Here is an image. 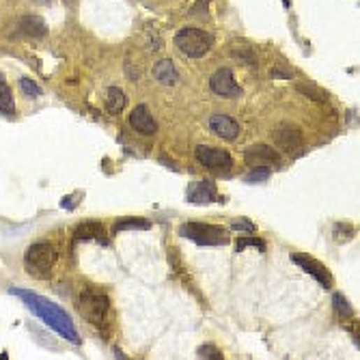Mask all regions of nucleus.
I'll use <instances>...</instances> for the list:
<instances>
[{
  "label": "nucleus",
  "mask_w": 360,
  "mask_h": 360,
  "mask_svg": "<svg viewBox=\"0 0 360 360\" xmlns=\"http://www.w3.org/2000/svg\"><path fill=\"white\" fill-rule=\"evenodd\" d=\"M20 87H22V91L27 93L29 97H39L41 95V87H37L31 78H22L20 80Z\"/></svg>",
  "instance_id": "4be33fe9"
},
{
  "label": "nucleus",
  "mask_w": 360,
  "mask_h": 360,
  "mask_svg": "<svg viewBox=\"0 0 360 360\" xmlns=\"http://www.w3.org/2000/svg\"><path fill=\"white\" fill-rule=\"evenodd\" d=\"M73 238L75 240H99L101 244H108V240L104 238V226L99 222H82L80 226H75Z\"/></svg>",
  "instance_id": "2eb2a0df"
},
{
  "label": "nucleus",
  "mask_w": 360,
  "mask_h": 360,
  "mask_svg": "<svg viewBox=\"0 0 360 360\" xmlns=\"http://www.w3.org/2000/svg\"><path fill=\"white\" fill-rule=\"evenodd\" d=\"M11 294L17 296L41 322H45L55 332H59L63 339H67L69 343H80L78 332H75V326H73L71 317L63 311L57 302L48 300L43 296H37L33 291H27V289H17V287H11Z\"/></svg>",
  "instance_id": "f257e3e1"
},
{
  "label": "nucleus",
  "mask_w": 360,
  "mask_h": 360,
  "mask_svg": "<svg viewBox=\"0 0 360 360\" xmlns=\"http://www.w3.org/2000/svg\"><path fill=\"white\" fill-rule=\"evenodd\" d=\"M291 259H294V264H298L304 272L311 274L324 289H330V287H332V276H330V272L326 270V266H322L319 261L311 259V257H306V254H294Z\"/></svg>",
  "instance_id": "9d476101"
},
{
  "label": "nucleus",
  "mask_w": 360,
  "mask_h": 360,
  "mask_svg": "<svg viewBox=\"0 0 360 360\" xmlns=\"http://www.w3.org/2000/svg\"><path fill=\"white\" fill-rule=\"evenodd\" d=\"M246 246H254V248H259L261 252L266 250V244H264L261 240H257V238H244V236H240V238H238V244H236V250H238V252H242Z\"/></svg>",
  "instance_id": "412c9836"
},
{
  "label": "nucleus",
  "mask_w": 360,
  "mask_h": 360,
  "mask_svg": "<svg viewBox=\"0 0 360 360\" xmlns=\"http://www.w3.org/2000/svg\"><path fill=\"white\" fill-rule=\"evenodd\" d=\"M153 78H156L164 87H175L179 82V73H177L173 61H166L164 59V61H160L156 65V69H153Z\"/></svg>",
  "instance_id": "4468645a"
},
{
  "label": "nucleus",
  "mask_w": 360,
  "mask_h": 360,
  "mask_svg": "<svg viewBox=\"0 0 360 360\" xmlns=\"http://www.w3.org/2000/svg\"><path fill=\"white\" fill-rule=\"evenodd\" d=\"M0 113H3L5 117H13V113H15L13 93H11V87L7 85L3 73H0Z\"/></svg>",
  "instance_id": "dca6fc26"
},
{
  "label": "nucleus",
  "mask_w": 360,
  "mask_h": 360,
  "mask_svg": "<svg viewBox=\"0 0 360 360\" xmlns=\"http://www.w3.org/2000/svg\"><path fill=\"white\" fill-rule=\"evenodd\" d=\"M130 125L134 127V130H136L138 134H143V136H153V134L158 132V123H156V119H153L151 110H149L145 104H138V106L132 110V115H130Z\"/></svg>",
  "instance_id": "9b49d317"
},
{
  "label": "nucleus",
  "mask_w": 360,
  "mask_h": 360,
  "mask_svg": "<svg viewBox=\"0 0 360 360\" xmlns=\"http://www.w3.org/2000/svg\"><path fill=\"white\" fill-rule=\"evenodd\" d=\"M75 308L78 313L93 326H104L108 319V311H110V300L99 294L95 289H85L78 300H75Z\"/></svg>",
  "instance_id": "20e7f679"
},
{
  "label": "nucleus",
  "mask_w": 360,
  "mask_h": 360,
  "mask_svg": "<svg viewBox=\"0 0 360 360\" xmlns=\"http://www.w3.org/2000/svg\"><path fill=\"white\" fill-rule=\"evenodd\" d=\"M199 358H210V360H220L222 354L214 345H201L199 347Z\"/></svg>",
  "instance_id": "5701e85b"
},
{
  "label": "nucleus",
  "mask_w": 360,
  "mask_h": 360,
  "mask_svg": "<svg viewBox=\"0 0 360 360\" xmlns=\"http://www.w3.org/2000/svg\"><path fill=\"white\" fill-rule=\"evenodd\" d=\"M196 160L208 166L210 171L214 173H220V175H226L231 171V166H233V160H231V156L224 151V149H216V147H208V145H199L196 151H194Z\"/></svg>",
  "instance_id": "423d86ee"
},
{
  "label": "nucleus",
  "mask_w": 360,
  "mask_h": 360,
  "mask_svg": "<svg viewBox=\"0 0 360 360\" xmlns=\"http://www.w3.org/2000/svg\"><path fill=\"white\" fill-rule=\"evenodd\" d=\"M175 45L182 55H186L190 59H201L212 50L214 37L203 29L186 27L175 35Z\"/></svg>",
  "instance_id": "7ed1b4c3"
},
{
  "label": "nucleus",
  "mask_w": 360,
  "mask_h": 360,
  "mask_svg": "<svg viewBox=\"0 0 360 360\" xmlns=\"http://www.w3.org/2000/svg\"><path fill=\"white\" fill-rule=\"evenodd\" d=\"M244 160L250 168H266V171H270V164H280V156L268 145L248 147L244 151Z\"/></svg>",
  "instance_id": "0eeeda50"
},
{
  "label": "nucleus",
  "mask_w": 360,
  "mask_h": 360,
  "mask_svg": "<svg viewBox=\"0 0 360 360\" xmlns=\"http://www.w3.org/2000/svg\"><path fill=\"white\" fill-rule=\"evenodd\" d=\"M127 229L147 231V229H151V222L149 220H143V218H121V220L115 222L113 233H121V231H127Z\"/></svg>",
  "instance_id": "6ab92c4d"
},
{
  "label": "nucleus",
  "mask_w": 360,
  "mask_h": 360,
  "mask_svg": "<svg viewBox=\"0 0 360 360\" xmlns=\"http://www.w3.org/2000/svg\"><path fill=\"white\" fill-rule=\"evenodd\" d=\"M125 104H127L125 93H123L119 87H110L108 93H106V110H108L110 115H119V113L125 108Z\"/></svg>",
  "instance_id": "f3484780"
},
{
  "label": "nucleus",
  "mask_w": 360,
  "mask_h": 360,
  "mask_svg": "<svg viewBox=\"0 0 360 360\" xmlns=\"http://www.w3.org/2000/svg\"><path fill=\"white\" fill-rule=\"evenodd\" d=\"M59 259V252L52 244L37 242L29 246L27 254H24V268L33 278H48L55 270V264Z\"/></svg>",
  "instance_id": "f03ea898"
},
{
  "label": "nucleus",
  "mask_w": 360,
  "mask_h": 360,
  "mask_svg": "<svg viewBox=\"0 0 360 360\" xmlns=\"http://www.w3.org/2000/svg\"><path fill=\"white\" fill-rule=\"evenodd\" d=\"M268 177H270V171H266V168H252V173L246 175V182H266Z\"/></svg>",
  "instance_id": "b1692460"
},
{
  "label": "nucleus",
  "mask_w": 360,
  "mask_h": 360,
  "mask_svg": "<svg viewBox=\"0 0 360 360\" xmlns=\"http://www.w3.org/2000/svg\"><path fill=\"white\" fill-rule=\"evenodd\" d=\"M186 196L190 203H196V205H210L214 201H218V190L212 182L208 179H201V182H194L188 186L186 190Z\"/></svg>",
  "instance_id": "f8f14e48"
},
{
  "label": "nucleus",
  "mask_w": 360,
  "mask_h": 360,
  "mask_svg": "<svg viewBox=\"0 0 360 360\" xmlns=\"http://www.w3.org/2000/svg\"><path fill=\"white\" fill-rule=\"evenodd\" d=\"M210 87L220 97H240L242 95V89L238 87V82L233 78V71H231L229 67L214 71V75L210 78Z\"/></svg>",
  "instance_id": "6e6552de"
},
{
  "label": "nucleus",
  "mask_w": 360,
  "mask_h": 360,
  "mask_svg": "<svg viewBox=\"0 0 360 360\" xmlns=\"http://www.w3.org/2000/svg\"><path fill=\"white\" fill-rule=\"evenodd\" d=\"M231 226H233L236 231H250V233H252V231H257V226L252 222H246V220H236Z\"/></svg>",
  "instance_id": "393cba45"
},
{
  "label": "nucleus",
  "mask_w": 360,
  "mask_h": 360,
  "mask_svg": "<svg viewBox=\"0 0 360 360\" xmlns=\"http://www.w3.org/2000/svg\"><path fill=\"white\" fill-rule=\"evenodd\" d=\"M210 130L224 141H238V136H240L238 121L226 117V115H212L210 117Z\"/></svg>",
  "instance_id": "ddd939ff"
},
{
  "label": "nucleus",
  "mask_w": 360,
  "mask_h": 360,
  "mask_svg": "<svg viewBox=\"0 0 360 360\" xmlns=\"http://www.w3.org/2000/svg\"><path fill=\"white\" fill-rule=\"evenodd\" d=\"M274 143L287 153H296L298 149H302V132L298 130L296 125L289 123H282L274 130Z\"/></svg>",
  "instance_id": "1a4fd4ad"
},
{
  "label": "nucleus",
  "mask_w": 360,
  "mask_h": 360,
  "mask_svg": "<svg viewBox=\"0 0 360 360\" xmlns=\"http://www.w3.org/2000/svg\"><path fill=\"white\" fill-rule=\"evenodd\" d=\"M20 29H22V33H27V35H31V37H43V35H45V24H43V20L37 17V15L22 17Z\"/></svg>",
  "instance_id": "a211bd4d"
},
{
  "label": "nucleus",
  "mask_w": 360,
  "mask_h": 360,
  "mask_svg": "<svg viewBox=\"0 0 360 360\" xmlns=\"http://www.w3.org/2000/svg\"><path fill=\"white\" fill-rule=\"evenodd\" d=\"M179 236L192 240L201 246H224L229 244V233L224 226L205 224V222H186L179 226Z\"/></svg>",
  "instance_id": "39448f33"
},
{
  "label": "nucleus",
  "mask_w": 360,
  "mask_h": 360,
  "mask_svg": "<svg viewBox=\"0 0 360 360\" xmlns=\"http://www.w3.org/2000/svg\"><path fill=\"white\" fill-rule=\"evenodd\" d=\"M334 313H337L339 317H352L354 315V308L350 306V302L341 294H334Z\"/></svg>",
  "instance_id": "aec40b11"
}]
</instances>
